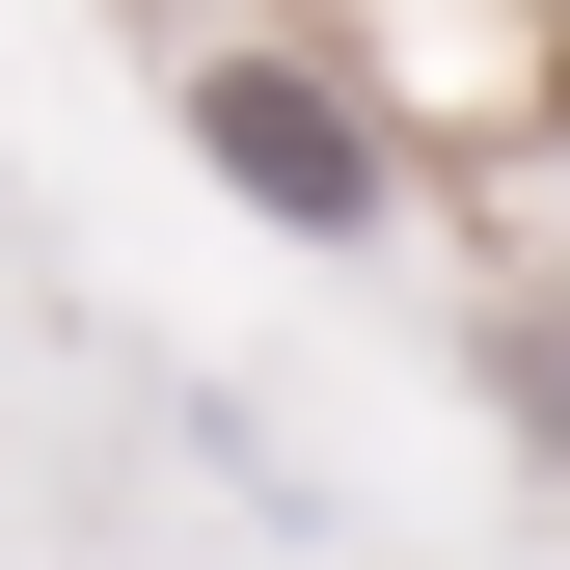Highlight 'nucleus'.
<instances>
[{
    "instance_id": "nucleus-1",
    "label": "nucleus",
    "mask_w": 570,
    "mask_h": 570,
    "mask_svg": "<svg viewBox=\"0 0 570 570\" xmlns=\"http://www.w3.org/2000/svg\"><path fill=\"white\" fill-rule=\"evenodd\" d=\"M190 136H218V164L272 190V218H326V245H381V136H353L299 55H190Z\"/></svg>"
}]
</instances>
